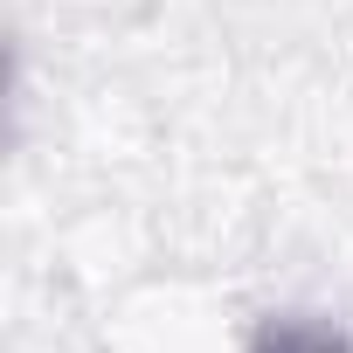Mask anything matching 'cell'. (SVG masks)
Segmentation results:
<instances>
[{
    "label": "cell",
    "instance_id": "1",
    "mask_svg": "<svg viewBox=\"0 0 353 353\" xmlns=\"http://www.w3.org/2000/svg\"><path fill=\"white\" fill-rule=\"evenodd\" d=\"M250 353H353V339L325 319H270L250 339Z\"/></svg>",
    "mask_w": 353,
    "mask_h": 353
}]
</instances>
